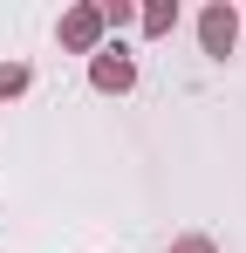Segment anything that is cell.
Returning a JSON list of instances; mask_svg holds the SVG:
<instances>
[{
    "label": "cell",
    "mask_w": 246,
    "mask_h": 253,
    "mask_svg": "<svg viewBox=\"0 0 246 253\" xmlns=\"http://www.w3.org/2000/svg\"><path fill=\"white\" fill-rule=\"evenodd\" d=\"M89 89H103V96H130L137 89V55L123 42H103L89 55Z\"/></svg>",
    "instance_id": "cell-1"
},
{
    "label": "cell",
    "mask_w": 246,
    "mask_h": 253,
    "mask_svg": "<svg viewBox=\"0 0 246 253\" xmlns=\"http://www.w3.org/2000/svg\"><path fill=\"white\" fill-rule=\"evenodd\" d=\"M55 42L69 48V55H96V48L110 42V28H103V14H96V0H76L62 21H55Z\"/></svg>",
    "instance_id": "cell-2"
},
{
    "label": "cell",
    "mask_w": 246,
    "mask_h": 253,
    "mask_svg": "<svg viewBox=\"0 0 246 253\" xmlns=\"http://www.w3.org/2000/svg\"><path fill=\"white\" fill-rule=\"evenodd\" d=\"M199 48L212 55V62H226V55L240 48V7H233V0H205V14H199Z\"/></svg>",
    "instance_id": "cell-3"
},
{
    "label": "cell",
    "mask_w": 246,
    "mask_h": 253,
    "mask_svg": "<svg viewBox=\"0 0 246 253\" xmlns=\"http://www.w3.org/2000/svg\"><path fill=\"white\" fill-rule=\"evenodd\" d=\"M137 28H144V42H164L178 28V0H144L137 7Z\"/></svg>",
    "instance_id": "cell-4"
},
{
    "label": "cell",
    "mask_w": 246,
    "mask_h": 253,
    "mask_svg": "<svg viewBox=\"0 0 246 253\" xmlns=\"http://www.w3.org/2000/svg\"><path fill=\"white\" fill-rule=\"evenodd\" d=\"M96 14H103V28H110V35L137 28V0H96Z\"/></svg>",
    "instance_id": "cell-5"
},
{
    "label": "cell",
    "mask_w": 246,
    "mask_h": 253,
    "mask_svg": "<svg viewBox=\"0 0 246 253\" xmlns=\"http://www.w3.org/2000/svg\"><path fill=\"white\" fill-rule=\"evenodd\" d=\"M28 83H35V69H28V62H0V103H14Z\"/></svg>",
    "instance_id": "cell-6"
},
{
    "label": "cell",
    "mask_w": 246,
    "mask_h": 253,
    "mask_svg": "<svg viewBox=\"0 0 246 253\" xmlns=\"http://www.w3.org/2000/svg\"><path fill=\"white\" fill-rule=\"evenodd\" d=\"M171 253H219V247H212L205 233H185V240H171Z\"/></svg>",
    "instance_id": "cell-7"
},
{
    "label": "cell",
    "mask_w": 246,
    "mask_h": 253,
    "mask_svg": "<svg viewBox=\"0 0 246 253\" xmlns=\"http://www.w3.org/2000/svg\"><path fill=\"white\" fill-rule=\"evenodd\" d=\"M240 28H246V14H240Z\"/></svg>",
    "instance_id": "cell-8"
}]
</instances>
